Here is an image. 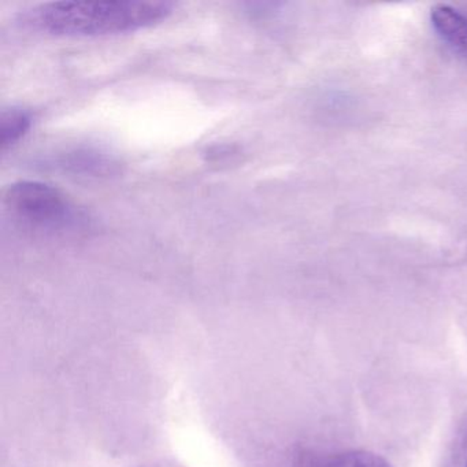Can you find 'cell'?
Wrapping results in <instances>:
<instances>
[{"instance_id":"obj_1","label":"cell","mask_w":467,"mask_h":467,"mask_svg":"<svg viewBox=\"0 0 467 467\" xmlns=\"http://www.w3.org/2000/svg\"><path fill=\"white\" fill-rule=\"evenodd\" d=\"M174 7L163 0L50 2L24 10L18 24L50 36H111L157 26L173 15Z\"/></svg>"},{"instance_id":"obj_2","label":"cell","mask_w":467,"mask_h":467,"mask_svg":"<svg viewBox=\"0 0 467 467\" xmlns=\"http://www.w3.org/2000/svg\"><path fill=\"white\" fill-rule=\"evenodd\" d=\"M5 204L16 220L40 234L62 236L89 228L83 210L58 188L46 182H15L5 193Z\"/></svg>"},{"instance_id":"obj_3","label":"cell","mask_w":467,"mask_h":467,"mask_svg":"<svg viewBox=\"0 0 467 467\" xmlns=\"http://www.w3.org/2000/svg\"><path fill=\"white\" fill-rule=\"evenodd\" d=\"M54 169L67 174L91 179H108L119 173L121 163L114 155L95 147H73L48 161Z\"/></svg>"},{"instance_id":"obj_4","label":"cell","mask_w":467,"mask_h":467,"mask_svg":"<svg viewBox=\"0 0 467 467\" xmlns=\"http://www.w3.org/2000/svg\"><path fill=\"white\" fill-rule=\"evenodd\" d=\"M431 21L440 39L467 61V17L448 5H437L431 9Z\"/></svg>"},{"instance_id":"obj_5","label":"cell","mask_w":467,"mask_h":467,"mask_svg":"<svg viewBox=\"0 0 467 467\" xmlns=\"http://www.w3.org/2000/svg\"><path fill=\"white\" fill-rule=\"evenodd\" d=\"M34 125V113L23 106H10L0 114V149H13Z\"/></svg>"},{"instance_id":"obj_6","label":"cell","mask_w":467,"mask_h":467,"mask_svg":"<svg viewBox=\"0 0 467 467\" xmlns=\"http://www.w3.org/2000/svg\"><path fill=\"white\" fill-rule=\"evenodd\" d=\"M305 467H390V464L376 453L343 451L316 459Z\"/></svg>"},{"instance_id":"obj_7","label":"cell","mask_w":467,"mask_h":467,"mask_svg":"<svg viewBox=\"0 0 467 467\" xmlns=\"http://www.w3.org/2000/svg\"><path fill=\"white\" fill-rule=\"evenodd\" d=\"M444 467H467V428L451 444Z\"/></svg>"},{"instance_id":"obj_8","label":"cell","mask_w":467,"mask_h":467,"mask_svg":"<svg viewBox=\"0 0 467 467\" xmlns=\"http://www.w3.org/2000/svg\"><path fill=\"white\" fill-rule=\"evenodd\" d=\"M234 154H236V150L229 146H215L209 150V158L215 161V162H218V161L223 162V161L234 157Z\"/></svg>"}]
</instances>
